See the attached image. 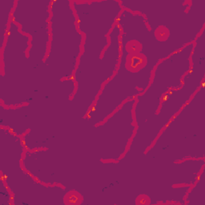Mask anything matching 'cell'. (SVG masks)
Listing matches in <instances>:
<instances>
[{
  "mask_svg": "<svg viewBox=\"0 0 205 205\" xmlns=\"http://www.w3.org/2000/svg\"><path fill=\"white\" fill-rule=\"evenodd\" d=\"M67 199L69 200V202H68L69 204H78L79 200L80 199H78V196H71Z\"/></svg>",
  "mask_w": 205,
  "mask_h": 205,
  "instance_id": "1",
  "label": "cell"
}]
</instances>
